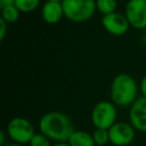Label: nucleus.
Returning <instances> with one entry per match:
<instances>
[{"instance_id":"10","label":"nucleus","mask_w":146,"mask_h":146,"mask_svg":"<svg viewBox=\"0 0 146 146\" xmlns=\"http://www.w3.org/2000/svg\"><path fill=\"white\" fill-rule=\"evenodd\" d=\"M41 16L43 21L48 24L58 23L64 16V9L62 2L58 1H47L41 8Z\"/></svg>"},{"instance_id":"15","label":"nucleus","mask_w":146,"mask_h":146,"mask_svg":"<svg viewBox=\"0 0 146 146\" xmlns=\"http://www.w3.org/2000/svg\"><path fill=\"white\" fill-rule=\"evenodd\" d=\"M92 137L95 140V144L97 146H104L110 141V133L106 129H95L92 132Z\"/></svg>"},{"instance_id":"12","label":"nucleus","mask_w":146,"mask_h":146,"mask_svg":"<svg viewBox=\"0 0 146 146\" xmlns=\"http://www.w3.org/2000/svg\"><path fill=\"white\" fill-rule=\"evenodd\" d=\"M19 10L15 5L11 6H7L5 8H1V18L7 23V24H11V23H16L19 18Z\"/></svg>"},{"instance_id":"11","label":"nucleus","mask_w":146,"mask_h":146,"mask_svg":"<svg viewBox=\"0 0 146 146\" xmlns=\"http://www.w3.org/2000/svg\"><path fill=\"white\" fill-rule=\"evenodd\" d=\"M71 146H95V140L92 133L84 130H76L72 133L67 141Z\"/></svg>"},{"instance_id":"19","label":"nucleus","mask_w":146,"mask_h":146,"mask_svg":"<svg viewBox=\"0 0 146 146\" xmlns=\"http://www.w3.org/2000/svg\"><path fill=\"white\" fill-rule=\"evenodd\" d=\"M11 5H15V0H0V9Z\"/></svg>"},{"instance_id":"22","label":"nucleus","mask_w":146,"mask_h":146,"mask_svg":"<svg viewBox=\"0 0 146 146\" xmlns=\"http://www.w3.org/2000/svg\"><path fill=\"white\" fill-rule=\"evenodd\" d=\"M5 146H23L21 144H16V143H9V144H6Z\"/></svg>"},{"instance_id":"5","label":"nucleus","mask_w":146,"mask_h":146,"mask_svg":"<svg viewBox=\"0 0 146 146\" xmlns=\"http://www.w3.org/2000/svg\"><path fill=\"white\" fill-rule=\"evenodd\" d=\"M7 133L14 143L24 145L31 141L35 131L33 124L27 119L17 116L9 121L7 125Z\"/></svg>"},{"instance_id":"9","label":"nucleus","mask_w":146,"mask_h":146,"mask_svg":"<svg viewBox=\"0 0 146 146\" xmlns=\"http://www.w3.org/2000/svg\"><path fill=\"white\" fill-rule=\"evenodd\" d=\"M130 123L138 131L146 132V97H139L131 105L129 112Z\"/></svg>"},{"instance_id":"1","label":"nucleus","mask_w":146,"mask_h":146,"mask_svg":"<svg viewBox=\"0 0 146 146\" xmlns=\"http://www.w3.org/2000/svg\"><path fill=\"white\" fill-rule=\"evenodd\" d=\"M39 130L50 140L56 143L68 141L74 130L72 119L58 111H52L43 114L39 121Z\"/></svg>"},{"instance_id":"23","label":"nucleus","mask_w":146,"mask_h":146,"mask_svg":"<svg viewBox=\"0 0 146 146\" xmlns=\"http://www.w3.org/2000/svg\"><path fill=\"white\" fill-rule=\"evenodd\" d=\"M47 1H58V2H62L63 0H47Z\"/></svg>"},{"instance_id":"8","label":"nucleus","mask_w":146,"mask_h":146,"mask_svg":"<svg viewBox=\"0 0 146 146\" xmlns=\"http://www.w3.org/2000/svg\"><path fill=\"white\" fill-rule=\"evenodd\" d=\"M102 24H103V27L110 34L116 35V36L125 34L130 26L125 15L117 11L108 15H104L102 18Z\"/></svg>"},{"instance_id":"3","label":"nucleus","mask_w":146,"mask_h":146,"mask_svg":"<svg viewBox=\"0 0 146 146\" xmlns=\"http://www.w3.org/2000/svg\"><path fill=\"white\" fill-rule=\"evenodd\" d=\"M62 5L64 16L75 23L88 21L97 9L96 0H63Z\"/></svg>"},{"instance_id":"21","label":"nucleus","mask_w":146,"mask_h":146,"mask_svg":"<svg viewBox=\"0 0 146 146\" xmlns=\"http://www.w3.org/2000/svg\"><path fill=\"white\" fill-rule=\"evenodd\" d=\"M51 146H71L67 141H64V143H55L54 145H51Z\"/></svg>"},{"instance_id":"7","label":"nucleus","mask_w":146,"mask_h":146,"mask_svg":"<svg viewBox=\"0 0 146 146\" xmlns=\"http://www.w3.org/2000/svg\"><path fill=\"white\" fill-rule=\"evenodd\" d=\"M110 143L115 146H128L135 139V128L127 122H115L110 129Z\"/></svg>"},{"instance_id":"4","label":"nucleus","mask_w":146,"mask_h":146,"mask_svg":"<svg viewBox=\"0 0 146 146\" xmlns=\"http://www.w3.org/2000/svg\"><path fill=\"white\" fill-rule=\"evenodd\" d=\"M91 122L97 129L108 130L116 122L115 105L107 100L98 102L91 111Z\"/></svg>"},{"instance_id":"6","label":"nucleus","mask_w":146,"mask_h":146,"mask_svg":"<svg viewBox=\"0 0 146 146\" xmlns=\"http://www.w3.org/2000/svg\"><path fill=\"white\" fill-rule=\"evenodd\" d=\"M124 15L130 26L137 30L146 29V0H129Z\"/></svg>"},{"instance_id":"13","label":"nucleus","mask_w":146,"mask_h":146,"mask_svg":"<svg viewBox=\"0 0 146 146\" xmlns=\"http://www.w3.org/2000/svg\"><path fill=\"white\" fill-rule=\"evenodd\" d=\"M116 0H96V7L99 13L103 15H108L115 13L116 9Z\"/></svg>"},{"instance_id":"20","label":"nucleus","mask_w":146,"mask_h":146,"mask_svg":"<svg viewBox=\"0 0 146 146\" xmlns=\"http://www.w3.org/2000/svg\"><path fill=\"white\" fill-rule=\"evenodd\" d=\"M6 145V136H5V131L0 132V146H5Z\"/></svg>"},{"instance_id":"17","label":"nucleus","mask_w":146,"mask_h":146,"mask_svg":"<svg viewBox=\"0 0 146 146\" xmlns=\"http://www.w3.org/2000/svg\"><path fill=\"white\" fill-rule=\"evenodd\" d=\"M7 33V23L0 18V40H3Z\"/></svg>"},{"instance_id":"16","label":"nucleus","mask_w":146,"mask_h":146,"mask_svg":"<svg viewBox=\"0 0 146 146\" xmlns=\"http://www.w3.org/2000/svg\"><path fill=\"white\" fill-rule=\"evenodd\" d=\"M29 144H30V146H51L50 145V139L41 132L35 133Z\"/></svg>"},{"instance_id":"14","label":"nucleus","mask_w":146,"mask_h":146,"mask_svg":"<svg viewBox=\"0 0 146 146\" xmlns=\"http://www.w3.org/2000/svg\"><path fill=\"white\" fill-rule=\"evenodd\" d=\"M40 0H15V6L21 13H31L38 8Z\"/></svg>"},{"instance_id":"2","label":"nucleus","mask_w":146,"mask_h":146,"mask_svg":"<svg viewBox=\"0 0 146 146\" xmlns=\"http://www.w3.org/2000/svg\"><path fill=\"white\" fill-rule=\"evenodd\" d=\"M137 92L138 87L136 80L127 73L117 74L111 83L110 95L114 105L122 107L132 105L137 99Z\"/></svg>"},{"instance_id":"18","label":"nucleus","mask_w":146,"mask_h":146,"mask_svg":"<svg viewBox=\"0 0 146 146\" xmlns=\"http://www.w3.org/2000/svg\"><path fill=\"white\" fill-rule=\"evenodd\" d=\"M140 90L143 92V96L146 97V74L143 76V79L140 81Z\"/></svg>"}]
</instances>
